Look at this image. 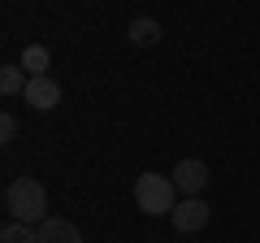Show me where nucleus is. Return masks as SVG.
Masks as SVG:
<instances>
[{"instance_id":"9","label":"nucleus","mask_w":260,"mask_h":243,"mask_svg":"<svg viewBox=\"0 0 260 243\" xmlns=\"http://www.w3.org/2000/svg\"><path fill=\"white\" fill-rule=\"evenodd\" d=\"M26 83H30V74L22 66H5V70H0V92H5V96H22Z\"/></svg>"},{"instance_id":"4","label":"nucleus","mask_w":260,"mask_h":243,"mask_svg":"<svg viewBox=\"0 0 260 243\" xmlns=\"http://www.w3.org/2000/svg\"><path fill=\"white\" fill-rule=\"evenodd\" d=\"M174 187H178V196H204V187H208V165L204 161H195V157H186V161H178L174 165Z\"/></svg>"},{"instance_id":"6","label":"nucleus","mask_w":260,"mask_h":243,"mask_svg":"<svg viewBox=\"0 0 260 243\" xmlns=\"http://www.w3.org/2000/svg\"><path fill=\"white\" fill-rule=\"evenodd\" d=\"M35 230H39V243H83L78 226H74V222H65V217H44Z\"/></svg>"},{"instance_id":"5","label":"nucleus","mask_w":260,"mask_h":243,"mask_svg":"<svg viewBox=\"0 0 260 243\" xmlns=\"http://www.w3.org/2000/svg\"><path fill=\"white\" fill-rule=\"evenodd\" d=\"M26 104L30 109H39V113H48V109H56V104H61V83H56V78H48V74H39V78H30L26 83Z\"/></svg>"},{"instance_id":"10","label":"nucleus","mask_w":260,"mask_h":243,"mask_svg":"<svg viewBox=\"0 0 260 243\" xmlns=\"http://www.w3.org/2000/svg\"><path fill=\"white\" fill-rule=\"evenodd\" d=\"M0 243H39V230H35V226H26V222H13V217H9V226L0 230Z\"/></svg>"},{"instance_id":"2","label":"nucleus","mask_w":260,"mask_h":243,"mask_svg":"<svg viewBox=\"0 0 260 243\" xmlns=\"http://www.w3.org/2000/svg\"><path fill=\"white\" fill-rule=\"evenodd\" d=\"M135 208L148 217H160V213H174L178 208V187H174V178L165 174H139L135 178Z\"/></svg>"},{"instance_id":"3","label":"nucleus","mask_w":260,"mask_h":243,"mask_svg":"<svg viewBox=\"0 0 260 243\" xmlns=\"http://www.w3.org/2000/svg\"><path fill=\"white\" fill-rule=\"evenodd\" d=\"M208 217H213V208L204 204V196H186V200H178V208L169 213V222H174L178 234H195V230L208 226Z\"/></svg>"},{"instance_id":"1","label":"nucleus","mask_w":260,"mask_h":243,"mask_svg":"<svg viewBox=\"0 0 260 243\" xmlns=\"http://www.w3.org/2000/svg\"><path fill=\"white\" fill-rule=\"evenodd\" d=\"M5 208H9L13 222L39 226L48 217V191H44V183H35V178H13L9 187H5Z\"/></svg>"},{"instance_id":"8","label":"nucleus","mask_w":260,"mask_h":243,"mask_svg":"<svg viewBox=\"0 0 260 243\" xmlns=\"http://www.w3.org/2000/svg\"><path fill=\"white\" fill-rule=\"evenodd\" d=\"M48 66H52V52H48L44 44H26V48H22V70H26L30 78L48 74Z\"/></svg>"},{"instance_id":"11","label":"nucleus","mask_w":260,"mask_h":243,"mask_svg":"<svg viewBox=\"0 0 260 243\" xmlns=\"http://www.w3.org/2000/svg\"><path fill=\"white\" fill-rule=\"evenodd\" d=\"M13 139H18V117L5 113V117H0V143H13Z\"/></svg>"},{"instance_id":"7","label":"nucleus","mask_w":260,"mask_h":243,"mask_svg":"<svg viewBox=\"0 0 260 243\" xmlns=\"http://www.w3.org/2000/svg\"><path fill=\"white\" fill-rule=\"evenodd\" d=\"M126 35H130V44H135V48H152L160 35H165V31H160V22H156V18H135Z\"/></svg>"}]
</instances>
